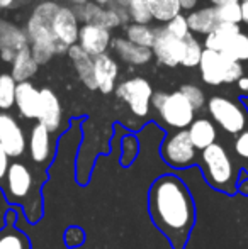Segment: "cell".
I'll return each instance as SVG.
<instances>
[{
    "instance_id": "cell-1",
    "label": "cell",
    "mask_w": 248,
    "mask_h": 249,
    "mask_svg": "<svg viewBox=\"0 0 248 249\" xmlns=\"http://www.w3.org/2000/svg\"><path fill=\"white\" fill-rule=\"evenodd\" d=\"M148 213L153 226L172 249H186L195 226V202L184 180L177 175H162L148 190Z\"/></svg>"
},
{
    "instance_id": "cell-2",
    "label": "cell",
    "mask_w": 248,
    "mask_h": 249,
    "mask_svg": "<svg viewBox=\"0 0 248 249\" xmlns=\"http://www.w3.org/2000/svg\"><path fill=\"white\" fill-rule=\"evenodd\" d=\"M60 7L57 0H41L26 22V36L38 65H46L55 54L68 53V48L58 43L51 29V20Z\"/></svg>"
},
{
    "instance_id": "cell-3",
    "label": "cell",
    "mask_w": 248,
    "mask_h": 249,
    "mask_svg": "<svg viewBox=\"0 0 248 249\" xmlns=\"http://www.w3.org/2000/svg\"><path fill=\"white\" fill-rule=\"evenodd\" d=\"M3 194L9 203L22 205L26 217L31 224H36L43 215V197L41 183H36L33 171L20 161L10 163L3 181Z\"/></svg>"
},
{
    "instance_id": "cell-4",
    "label": "cell",
    "mask_w": 248,
    "mask_h": 249,
    "mask_svg": "<svg viewBox=\"0 0 248 249\" xmlns=\"http://www.w3.org/2000/svg\"><path fill=\"white\" fill-rule=\"evenodd\" d=\"M197 166L201 168V173L204 181L216 192H221L225 195H236L240 183V168L236 166L231 154L219 142L206 148L199 153Z\"/></svg>"
},
{
    "instance_id": "cell-5",
    "label": "cell",
    "mask_w": 248,
    "mask_h": 249,
    "mask_svg": "<svg viewBox=\"0 0 248 249\" xmlns=\"http://www.w3.org/2000/svg\"><path fill=\"white\" fill-rule=\"evenodd\" d=\"M197 68L201 71L202 82L211 87H218L223 83H236L247 73L242 63L233 61L223 53L211 50H204Z\"/></svg>"
},
{
    "instance_id": "cell-6",
    "label": "cell",
    "mask_w": 248,
    "mask_h": 249,
    "mask_svg": "<svg viewBox=\"0 0 248 249\" xmlns=\"http://www.w3.org/2000/svg\"><path fill=\"white\" fill-rule=\"evenodd\" d=\"M208 110L212 121L225 132L231 136H238L248 127V112L238 102L228 97L214 95L208 102Z\"/></svg>"
},
{
    "instance_id": "cell-7",
    "label": "cell",
    "mask_w": 248,
    "mask_h": 249,
    "mask_svg": "<svg viewBox=\"0 0 248 249\" xmlns=\"http://www.w3.org/2000/svg\"><path fill=\"white\" fill-rule=\"evenodd\" d=\"M160 156L173 170H187V168L197 164L199 151L192 146L186 129V131L172 132L162 142Z\"/></svg>"
},
{
    "instance_id": "cell-8",
    "label": "cell",
    "mask_w": 248,
    "mask_h": 249,
    "mask_svg": "<svg viewBox=\"0 0 248 249\" xmlns=\"http://www.w3.org/2000/svg\"><path fill=\"white\" fill-rule=\"evenodd\" d=\"M117 99L126 102L129 110L136 117H146L152 105L153 89L152 83L143 76H133L124 82H121L116 89Z\"/></svg>"
},
{
    "instance_id": "cell-9",
    "label": "cell",
    "mask_w": 248,
    "mask_h": 249,
    "mask_svg": "<svg viewBox=\"0 0 248 249\" xmlns=\"http://www.w3.org/2000/svg\"><path fill=\"white\" fill-rule=\"evenodd\" d=\"M158 115L165 125L177 129V131H186L194 122L195 110L192 108V105L189 104L186 97L177 90V92L167 95L163 105L158 108Z\"/></svg>"
},
{
    "instance_id": "cell-10",
    "label": "cell",
    "mask_w": 248,
    "mask_h": 249,
    "mask_svg": "<svg viewBox=\"0 0 248 249\" xmlns=\"http://www.w3.org/2000/svg\"><path fill=\"white\" fill-rule=\"evenodd\" d=\"M152 51L153 58L158 59L160 65L173 68V66L182 65L184 53H186V43L170 36L165 31V27H160V29H156L155 44H153Z\"/></svg>"
},
{
    "instance_id": "cell-11",
    "label": "cell",
    "mask_w": 248,
    "mask_h": 249,
    "mask_svg": "<svg viewBox=\"0 0 248 249\" xmlns=\"http://www.w3.org/2000/svg\"><path fill=\"white\" fill-rule=\"evenodd\" d=\"M0 144L10 158H20L27 149V139L24 129L7 112H0Z\"/></svg>"
},
{
    "instance_id": "cell-12",
    "label": "cell",
    "mask_w": 248,
    "mask_h": 249,
    "mask_svg": "<svg viewBox=\"0 0 248 249\" xmlns=\"http://www.w3.org/2000/svg\"><path fill=\"white\" fill-rule=\"evenodd\" d=\"M51 29H53V34L58 39V43L66 46L68 50L78 43L80 20L76 19L73 7L61 5L58 9V12L55 14L53 20H51Z\"/></svg>"
},
{
    "instance_id": "cell-13",
    "label": "cell",
    "mask_w": 248,
    "mask_h": 249,
    "mask_svg": "<svg viewBox=\"0 0 248 249\" xmlns=\"http://www.w3.org/2000/svg\"><path fill=\"white\" fill-rule=\"evenodd\" d=\"M29 46L26 31L17 24L0 17V58L2 61L12 63L17 53Z\"/></svg>"
},
{
    "instance_id": "cell-14",
    "label": "cell",
    "mask_w": 248,
    "mask_h": 249,
    "mask_svg": "<svg viewBox=\"0 0 248 249\" xmlns=\"http://www.w3.org/2000/svg\"><path fill=\"white\" fill-rule=\"evenodd\" d=\"M111 31H107L106 27L95 26V24H82L78 33V46L82 48L87 54H90L92 58H97L100 54H106L109 50L111 43Z\"/></svg>"
},
{
    "instance_id": "cell-15",
    "label": "cell",
    "mask_w": 248,
    "mask_h": 249,
    "mask_svg": "<svg viewBox=\"0 0 248 249\" xmlns=\"http://www.w3.org/2000/svg\"><path fill=\"white\" fill-rule=\"evenodd\" d=\"M63 122V107L58 95L51 89L39 90V110L38 124L44 125L50 132H57Z\"/></svg>"
},
{
    "instance_id": "cell-16",
    "label": "cell",
    "mask_w": 248,
    "mask_h": 249,
    "mask_svg": "<svg viewBox=\"0 0 248 249\" xmlns=\"http://www.w3.org/2000/svg\"><path fill=\"white\" fill-rule=\"evenodd\" d=\"M27 146H29V156L33 163L46 168V164H50V161L53 160L55 146L51 141V132L44 125L36 124L31 129Z\"/></svg>"
},
{
    "instance_id": "cell-17",
    "label": "cell",
    "mask_w": 248,
    "mask_h": 249,
    "mask_svg": "<svg viewBox=\"0 0 248 249\" xmlns=\"http://www.w3.org/2000/svg\"><path fill=\"white\" fill-rule=\"evenodd\" d=\"M94 76H95L97 90L102 93H111L116 89L119 65L111 54H100L94 58Z\"/></svg>"
},
{
    "instance_id": "cell-18",
    "label": "cell",
    "mask_w": 248,
    "mask_h": 249,
    "mask_svg": "<svg viewBox=\"0 0 248 249\" xmlns=\"http://www.w3.org/2000/svg\"><path fill=\"white\" fill-rule=\"evenodd\" d=\"M16 107L24 119H38L39 110V90L31 82L17 83L16 87Z\"/></svg>"
},
{
    "instance_id": "cell-19",
    "label": "cell",
    "mask_w": 248,
    "mask_h": 249,
    "mask_svg": "<svg viewBox=\"0 0 248 249\" xmlns=\"http://www.w3.org/2000/svg\"><path fill=\"white\" fill-rule=\"evenodd\" d=\"M187 134L189 139H191L192 146L201 153L206 148L212 146L218 139V129H216L214 122L211 119H194L191 125L187 127Z\"/></svg>"
},
{
    "instance_id": "cell-20",
    "label": "cell",
    "mask_w": 248,
    "mask_h": 249,
    "mask_svg": "<svg viewBox=\"0 0 248 249\" xmlns=\"http://www.w3.org/2000/svg\"><path fill=\"white\" fill-rule=\"evenodd\" d=\"M111 44H113L116 54L119 56L124 63H128V65H131V66H145V65H148L153 58L152 50L136 46L134 43L128 41L126 37H116V39H113Z\"/></svg>"
},
{
    "instance_id": "cell-21",
    "label": "cell",
    "mask_w": 248,
    "mask_h": 249,
    "mask_svg": "<svg viewBox=\"0 0 248 249\" xmlns=\"http://www.w3.org/2000/svg\"><path fill=\"white\" fill-rule=\"evenodd\" d=\"M187 24L191 34H201V36H208L211 34L216 27L219 26V17L216 7H201V9H195L192 12H189L187 16Z\"/></svg>"
},
{
    "instance_id": "cell-22",
    "label": "cell",
    "mask_w": 248,
    "mask_h": 249,
    "mask_svg": "<svg viewBox=\"0 0 248 249\" xmlns=\"http://www.w3.org/2000/svg\"><path fill=\"white\" fill-rule=\"evenodd\" d=\"M68 56L72 59L73 66H75V71L78 75L80 82L90 90H97L95 76H94V58L90 54H87L78 44L72 46L68 50Z\"/></svg>"
},
{
    "instance_id": "cell-23",
    "label": "cell",
    "mask_w": 248,
    "mask_h": 249,
    "mask_svg": "<svg viewBox=\"0 0 248 249\" xmlns=\"http://www.w3.org/2000/svg\"><path fill=\"white\" fill-rule=\"evenodd\" d=\"M14 215L16 213L9 210L5 215V226L0 229V249H33L31 239L24 234L19 227L14 226Z\"/></svg>"
},
{
    "instance_id": "cell-24",
    "label": "cell",
    "mask_w": 248,
    "mask_h": 249,
    "mask_svg": "<svg viewBox=\"0 0 248 249\" xmlns=\"http://www.w3.org/2000/svg\"><path fill=\"white\" fill-rule=\"evenodd\" d=\"M240 33H242L240 24H219L211 34L206 36L204 50L223 53L226 50V46L233 41V37L238 36Z\"/></svg>"
},
{
    "instance_id": "cell-25",
    "label": "cell",
    "mask_w": 248,
    "mask_h": 249,
    "mask_svg": "<svg viewBox=\"0 0 248 249\" xmlns=\"http://www.w3.org/2000/svg\"><path fill=\"white\" fill-rule=\"evenodd\" d=\"M39 65L36 63V59L33 58V53L31 48H24L20 53H17V56L12 61V78L16 80V83H22V82H29V78H33L36 75Z\"/></svg>"
},
{
    "instance_id": "cell-26",
    "label": "cell",
    "mask_w": 248,
    "mask_h": 249,
    "mask_svg": "<svg viewBox=\"0 0 248 249\" xmlns=\"http://www.w3.org/2000/svg\"><path fill=\"white\" fill-rule=\"evenodd\" d=\"M152 12V19L160 24H167L182 12L179 0H146Z\"/></svg>"
},
{
    "instance_id": "cell-27",
    "label": "cell",
    "mask_w": 248,
    "mask_h": 249,
    "mask_svg": "<svg viewBox=\"0 0 248 249\" xmlns=\"http://www.w3.org/2000/svg\"><path fill=\"white\" fill-rule=\"evenodd\" d=\"M156 37V29H153L152 26H145V24H129L126 27V39L134 43L136 46L148 48L152 50L155 44Z\"/></svg>"
},
{
    "instance_id": "cell-28",
    "label": "cell",
    "mask_w": 248,
    "mask_h": 249,
    "mask_svg": "<svg viewBox=\"0 0 248 249\" xmlns=\"http://www.w3.org/2000/svg\"><path fill=\"white\" fill-rule=\"evenodd\" d=\"M223 54L231 58L233 61L242 63V65L243 63H248V33H243L242 31L238 36L233 37V41L226 46Z\"/></svg>"
},
{
    "instance_id": "cell-29",
    "label": "cell",
    "mask_w": 248,
    "mask_h": 249,
    "mask_svg": "<svg viewBox=\"0 0 248 249\" xmlns=\"http://www.w3.org/2000/svg\"><path fill=\"white\" fill-rule=\"evenodd\" d=\"M16 80L9 73L0 75V110H9L16 105Z\"/></svg>"
},
{
    "instance_id": "cell-30",
    "label": "cell",
    "mask_w": 248,
    "mask_h": 249,
    "mask_svg": "<svg viewBox=\"0 0 248 249\" xmlns=\"http://www.w3.org/2000/svg\"><path fill=\"white\" fill-rule=\"evenodd\" d=\"M233 154H235V163L240 171L248 173V127L235 136L233 141Z\"/></svg>"
},
{
    "instance_id": "cell-31",
    "label": "cell",
    "mask_w": 248,
    "mask_h": 249,
    "mask_svg": "<svg viewBox=\"0 0 248 249\" xmlns=\"http://www.w3.org/2000/svg\"><path fill=\"white\" fill-rule=\"evenodd\" d=\"M126 9H128L129 20H131L133 24H145V26H150V22L153 20L146 0H131Z\"/></svg>"
},
{
    "instance_id": "cell-32",
    "label": "cell",
    "mask_w": 248,
    "mask_h": 249,
    "mask_svg": "<svg viewBox=\"0 0 248 249\" xmlns=\"http://www.w3.org/2000/svg\"><path fill=\"white\" fill-rule=\"evenodd\" d=\"M186 43V53H184V59H182V66L186 68H194V66H199L202 58V53H204V46L199 43V39H195L194 36H189L184 39Z\"/></svg>"
},
{
    "instance_id": "cell-33",
    "label": "cell",
    "mask_w": 248,
    "mask_h": 249,
    "mask_svg": "<svg viewBox=\"0 0 248 249\" xmlns=\"http://www.w3.org/2000/svg\"><path fill=\"white\" fill-rule=\"evenodd\" d=\"M221 24H242V3L233 2L226 5L216 7Z\"/></svg>"
},
{
    "instance_id": "cell-34",
    "label": "cell",
    "mask_w": 248,
    "mask_h": 249,
    "mask_svg": "<svg viewBox=\"0 0 248 249\" xmlns=\"http://www.w3.org/2000/svg\"><path fill=\"white\" fill-rule=\"evenodd\" d=\"M163 27H165L167 33L172 37H175V39L184 41L186 37L191 36V29H189V24H187V16H182V14L173 17V19L170 20V22H167Z\"/></svg>"
},
{
    "instance_id": "cell-35",
    "label": "cell",
    "mask_w": 248,
    "mask_h": 249,
    "mask_svg": "<svg viewBox=\"0 0 248 249\" xmlns=\"http://www.w3.org/2000/svg\"><path fill=\"white\" fill-rule=\"evenodd\" d=\"M179 92L186 97L187 102L192 105V108H194V110H199V108L204 107L206 95H204V92H202V89H199L197 85H194V83H187V85L180 87Z\"/></svg>"
},
{
    "instance_id": "cell-36",
    "label": "cell",
    "mask_w": 248,
    "mask_h": 249,
    "mask_svg": "<svg viewBox=\"0 0 248 249\" xmlns=\"http://www.w3.org/2000/svg\"><path fill=\"white\" fill-rule=\"evenodd\" d=\"M138 151H139V146L133 136H126V138H123V158H121L123 166L128 168L129 164L133 163V160L136 158Z\"/></svg>"
},
{
    "instance_id": "cell-37",
    "label": "cell",
    "mask_w": 248,
    "mask_h": 249,
    "mask_svg": "<svg viewBox=\"0 0 248 249\" xmlns=\"http://www.w3.org/2000/svg\"><path fill=\"white\" fill-rule=\"evenodd\" d=\"M82 243H85V231L82 227H68L65 231V244L68 248H78Z\"/></svg>"
},
{
    "instance_id": "cell-38",
    "label": "cell",
    "mask_w": 248,
    "mask_h": 249,
    "mask_svg": "<svg viewBox=\"0 0 248 249\" xmlns=\"http://www.w3.org/2000/svg\"><path fill=\"white\" fill-rule=\"evenodd\" d=\"M9 166H10V156L7 154V151L3 149V146L0 144V187H3V181H5Z\"/></svg>"
},
{
    "instance_id": "cell-39",
    "label": "cell",
    "mask_w": 248,
    "mask_h": 249,
    "mask_svg": "<svg viewBox=\"0 0 248 249\" xmlns=\"http://www.w3.org/2000/svg\"><path fill=\"white\" fill-rule=\"evenodd\" d=\"M167 95H169V93H165V92H153V97H152V105L156 108V110H158V108L163 105V102H165Z\"/></svg>"
},
{
    "instance_id": "cell-40",
    "label": "cell",
    "mask_w": 248,
    "mask_h": 249,
    "mask_svg": "<svg viewBox=\"0 0 248 249\" xmlns=\"http://www.w3.org/2000/svg\"><path fill=\"white\" fill-rule=\"evenodd\" d=\"M236 87H238V90L243 93V95L248 97V73H245V75L236 82Z\"/></svg>"
},
{
    "instance_id": "cell-41",
    "label": "cell",
    "mask_w": 248,
    "mask_h": 249,
    "mask_svg": "<svg viewBox=\"0 0 248 249\" xmlns=\"http://www.w3.org/2000/svg\"><path fill=\"white\" fill-rule=\"evenodd\" d=\"M180 7H182V10H195V7H197L199 0H179Z\"/></svg>"
},
{
    "instance_id": "cell-42",
    "label": "cell",
    "mask_w": 248,
    "mask_h": 249,
    "mask_svg": "<svg viewBox=\"0 0 248 249\" xmlns=\"http://www.w3.org/2000/svg\"><path fill=\"white\" fill-rule=\"evenodd\" d=\"M242 22L248 26V2L242 3Z\"/></svg>"
},
{
    "instance_id": "cell-43",
    "label": "cell",
    "mask_w": 248,
    "mask_h": 249,
    "mask_svg": "<svg viewBox=\"0 0 248 249\" xmlns=\"http://www.w3.org/2000/svg\"><path fill=\"white\" fill-rule=\"evenodd\" d=\"M212 3V7H221L226 3H233V2H240V0H209Z\"/></svg>"
},
{
    "instance_id": "cell-44",
    "label": "cell",
    "mask_w": 248,
    "mask_h": 249,
    "mask_svg": "<svg viewBox=\"0 0 248 249\" xmlns=\"http://www.w3.org/2000/svg\"><path fill=\"white\" fill-rule=\"evenodd\" d=\"M17 3V0H0V9H10Z\"/></svg>"
},
{
    "instance_id": "cell-45",
    "label": "cell",
    "mask_w": 248,
    "mask_h": 249,
    "mask_svg": "<svg viewBox=\"0 0 248 249\" xmlns=\"http://www.w3.org/2000/svg\"><path fill=\"white\" fill-rule=\"evenodd\" d=\"M238 190L242 192L243 195H248V180L247 181H240V183H238Z\"/></svg>"
},
{
    "instance_id": "cell-46",
    "label": "cell",
    "mask_w": 248,
    "mask_h": 249,
    "mask_svg": "<svg viewBox=\"0 0 248 249\" xmlns=\"http://www.w3.org/2000/svg\"><path fill=\"white\" fill-rule=\"evenodd\" d=\"M94 3H97V5L100 7H109L111 3H113V0H92Z\"/></svg>"
},
{
    "instance_id": "cell-47",
    "label": "cell",
    "mask_w": 248,
    "mask_h": 249,
    "mask_svg": "<svg viewBox=\"0 0 248 249\" xmlns=\"http://www.w3.org/2000/svg\"><path fill=\"white\" fill-rule=\"evenodd\" d=\"M131 2V0H113V3H116V5H119V7H128V3Z\"/></svg>"
},
{
    "instance_id": "cell-48",
    "label": "cell",
    "mask_w": 248,
    "mask_h": 249,
    "mask_svg": "<svg viewBox=\"0 0 248 249\" xmlns=\"http://www.w3.org/2000/svg\"><path fill=\"white\" fill-rule=\"evenodd\" d=\"M68 2L72 3L73 7H76V5H83V3L90 2V0H68Z\"/></svg>"
},
{
    "instance_id": "cell-49",
    "label": "cell",
    "mask_w": 248,
    "mask_h": 249,
    "mask_svg": "<svg viewBox=\"0 0 248 249\" xmlns=\"http://www.w3.org/2000/svg\"><path fill=\"white\" fill-rule=\"evenodd\" d=\"M243 2H248V0H240V3H243Z\"/></svg>"
}]
</instances>
